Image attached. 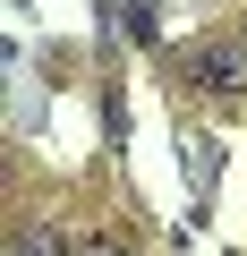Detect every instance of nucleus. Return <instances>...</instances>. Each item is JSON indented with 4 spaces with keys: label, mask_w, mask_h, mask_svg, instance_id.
<instances>
[{
    "label": "nucleus",
    "mask_w": 247,
    "mask_h": 256,
    "mask_svg": "<svg viewBox=\"0 0 247 256\" xmlns=\"http://www.w3.org/2000/svg\"><path fill=\"white\" fill-rule=\"evenodd\" d=\"M196 86H205V94H239V86H247V43L205 52V60H196Z\"/></svg>",
    "instance_id": "f257e3e1"
},
{
    "label": "nucleus",
    "mask_w": 247,
    "mask_h": 256,
    "mask_svg": "<svg viewBox=\"0 0 247 256\" xmlns=\"http://www.w3.org/2000/svg\"><path fill=\"white\" fill-rule=\"evenodd\" d=\"M77 256H128V248H77Z\"/></svg>",
    "instance_id": "7ed1b4c3"
},
{
    "label": "nucleus",
    "mask_w": 247,
    "mask_h": 256,
    "mask_svg": "<svg viewBox=\"0 0 247 256\" xmlns=\"http://www.w3.org/2000/svg\"><path fill=\"white\" fill-rule=\"evenodd\" d=\"M9 256H68V248H51V239H34V230H26V239H9Z\"/></svg>",
    "instance_id": "f03ea898"
}]
</instances>
